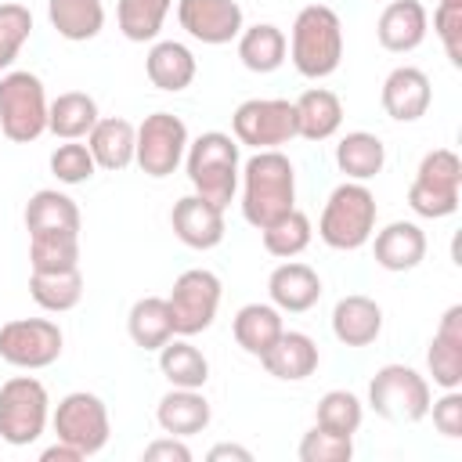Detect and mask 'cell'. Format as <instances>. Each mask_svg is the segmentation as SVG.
<instances>
[{"mask_svg": "<svg viewBox=\"0 0 462 462\" xmlns=\"http://www.w3.org/2000/svg\"><path fill=\"white\" fill-rule=\"evenodd\" d=\"M242 217L263 231L289 209H296V170L278 148H263L242 162Z\"/></svg>", "mask_w": 462, "mask_h": 462, "instance_id": "1", "label": "cell"}, {"mask_svg": "<svg viewBox=\"0 0 462 462\" xmlns=\"http://www.w3.org/2000/svg\"><path fill=\"white\" fill-rule=\"evenodd\" d=\"M289 58L300 76L307 79H325L339 69L343 61V22L332 7L325 4H307L300 7L292 32H289Z\"/></svg>", "mask_w": 462, "mask_h": 462, "instance_id": "2", "label": "cell"}, {"mask_svg": "<svg viewBox=\"0 0 462 462\" xmlns=\"http://www.w3.org/2000/svg\"><path fill=\"white\" fill-rule=\"evenodd\" d=\"M184 173H188L195 195H202L224 209L238 191V173H242L238 141L231 134H220V130L199 134L195 141H188Z\"/></svg>", "mask_w": 462, "mask_h": 462, "instance_id": "3", "label": "cell"}, {"mask_svg": "<svg viewBox=\"0 0 462 462\" xmlns=\"http://www.w3.org/2000/svg\"><path fill=\"white\" fill-rule=\"evenodd\" d=\"M375 217H379V206H375V195L365 188V180H343L339 188H332V195L321 209L318 235L328 249L354 253L372 242Z\"/></svg>", "mask_w": 462, "mask_h": 462, "instance_id": "4", "label": "cell"}, {"mask_svg": "<svg viewBox=\"0 0 462 462\" xmlns=\"http://www.w3.org/2000/svg\"><path fill=\"white\" fill-rule=\"evenodd\" d=\"M47 90L36 72L14 69L0 76V134L14 144H32L47 130Z\"/></svg>", "mask_w": 462, "mask_h": 462, "instance_id": "5", "label": "cell"}, {"mask_svg": "<svg viewBox=\"0 0 462 462\" xmlns=\"http://www.w3.org/2000/svg\"><path fill=\"white\" fill-rule=\"evenodd\" d=\"M458 199H462V159L451 148L426 152L408 188L411 213L426 220H440L458 209Z\"/></svg>", "mask_w": 462, "mask_h": 462, "instance_id": "6", "label": "cell"}, {"mask_svg": "<svg viewBox=\"0 0 462 462\" xmlns=\"http://www.w3.org/2000/svg\"><path fill=\"white\" fill-rule=\"evenodd\" d=\"M51 422V397L36 375H11L0 386V440L25 448L40 440Z\"/></svg>", "mask_w": 462, "mask_h": 462, "instance_id": "7", "label": "cell"}, {"mask_svg": "<svg viewBox=\"0 0 462 462\" xmlns=\"http://www.w3.org/2000/svg\"><path fill=\"white\" fill-rule=\"evenodd\" d=\"M430 379L411 365H383L368 383V404L386 422H419L430 415Z\"/></svg>", "mask_w": 462, "mask_h": 462, "instance_id": "8", "label": "cell"}, {"mask_svg": "<svg viewBox=\"0 0 462 462\" xmlns=\"http://www.w3.org/2000/svg\"><path fill=\"white\" fill-rule=\"evenodd\" d=\"M51 426H54V437L72 444L83 458L97 455L105 444H108V433H112V422H108V408L97 393H87V390H76V393H65L51 415Z\"/></svg>", "mask_w": 462, "mask_h": 462, "instance_id": "9", "label": "cell"}, {"mask_svg": "<svg viewBox=\"0 0 462 462\" xmlns=\"http://www.w3.org/2000/svg\"><path fill=\"white\" fill-rule=\"evenodd\" d=\"M188 126L180 116L173 112H152L144 116V123L137 126V141H134V162L141 166V173L162 180L170 177L188 152Z\"/></svg>", "mask_w": 462, "mask_h": 462, "instance_id": "10", "label": "cell"}, {"mask_svg": "<svg viewBox=\"0 0 462 462\" xmlns=\"http://www.w3.org/2000/svg\"><path fill=\"white\" fill-rule=\"evenodd\" d=\"M220 296H224V285L213 271L206 267H191L184 274H177L166 303H170V314H173V332L177 336H199L213 325L217 310H220Z\"/></svg>", "mask_w": 462, "mask_h": 462, "instance_id": "11", "label": "cell"}, {"mask_svg": "<svg viewBox=\"0 0 462 462\" xmlns=\"http://www.w3.org/2000/svg\"><path fill=\"white\" fill-rule=\"evenodd\" d=\"M231 130L238 144H249L256 152L289 144L296 137V105L285 97H249L235 108Z\"/></svg>", "mask_w": 462, "mask_h": 462, "instance_id": "12", "label": "cell"}, {"mask_svg": "<svg viewBox=\"0 0 462 462\" xmlns=\"http://www.w3.org/2000/svg\"><path fill=\"white\" fill-rule=\"evenodd\" d=\"M61 328L51 318H14L0 328V357L14 368L36 372L61 357Z\"/></svg>", "mask_w": 462, "mask_h": 462, "instance_id": "13", "label": "cell"}, {"mask_svg": "<svg viewBox=\"0 0 462 462\" xmlns=\"http://www.w3.org/2000/svg\"><path fill=\"white\" fill-rule=\"evenodd\" d=\"M177 22L191 40L209 47L231 43L245 29L238 0H177Z\"/></svg>", "mask_w": 462, "mask_h": 462, "instance_id": "14", "label": "cell"}, {"mask_svg": "<svg viewBox=\"0 0 462 462\" xmlns=\"http://www.w3.org/2000/svg\"><path fill=\"white\" fill-rule=\"evenodd\" d=\"M170 227L188 249H213L224 242V209L202 195H184L170 209Z\"/></svg>", "mask_w": 462, "mask_h": 462, "instance_id": "15", "label": "cell"}, {"mask_svg": "<svg viewBox=\"0 0 462 462\" xmlns=\"http://www.w3.org/2000/svg\"><path fill=\"white\" fill-rule=\"evenodd\" d=\"M379 101H383V112L397 123H415L430 112V101H433V87H430V76L415 65H397L386 79H383V90H379Z\"/></svg>", "mask_w": 462, "mask_h": 462, "instance_id": "16", "label": "cell"}, {"mask_svg": "<svg viewBox=\"0 0 462 462\" xmlns=\"http://www.w3.org/2000/svg\"><path fill=\"white\" fill-rule=\"evenodd\" d=\"M426 368L440 390L462 386V303H451L444 310V318L430 339V350H426Z\"/></svg>", "mask_w": 462, "mask_h": 462, "instance_id": "17", "label": "cell"}, {"mask_svg": "<svg viewBox=\"0 0 462 462\" xmlns=\"http://www.w3.org/2000/svg\"><path fill=\"white\" fill-rule=\"evenodd\" d=\"M426 32H430V14L419 0H390L375 22V36L390 54L415 51L426 40Z\"/></svg>", "mask_w": 462, "mask_h": 462, "instance_id": "18", "label": "cell"}, {"mask_svg": "<svg viewBox=\"0 0 462 462\" xmlns=\"http://www.w3.org/2000/svg\"><path fill=\"white\" fill-rule=\"evenodd\" d=\"M372 238H375L372 253L383 271L401 274V271H415L426 260V231L415 220H393L383 231H375Z\"/></svg>", "mask_w": 462, "mask_h": 462, "instance_id": "19", "label": "cell"}, {"mask_svg": "<svg viewBox=\"0 0 462 462\" xmlns=\"http://www.w3.org/2000/svg\"><path fill=\"white\" fill-rule=\"evenodd\" d=\"M267 296L278 310H289V314H303L310 310L318 300H321V278L310 263H300V260H285L271 271L267 278Z\"/></svg>", "mask_w": 462, "mask_h": 462, "instance_id": "20", "label": "cell"}, {"mask_svg": "<svg viewBox=\"0 0 462 462\" xmlns=\"http://www.w3.org/2000/svg\"><path fill=\"white\" fill-rule=\"evenodd\" d=\"M383 332V307L372 296L350 292L332 307V336L343 346H368Z\"/></svg>", "mask_w": 462, "mask_h": 462, "instance_id": "21", "label": "cell"}, {"mask_svg": "<svg viewBox=\"0 0 462 462\" xmlns=\"http://www.w3.org/2000/svg\"><path fill=\"white\" fill-rule=\"evenodd\" d=\"M318 343L307 336V332H282L274 339V346L260 357V365L267 368V375L282 379V383H300L307 375L318 372Z\"/></svg>", "mask_w": 462, "mask_h": 462, "instance_id": "22", "label": "cell"}, {"mask_svg": "<svg viewBox=\"0 0 462 462\" xmlns=\"http://www.w3.org/2000/svg\"><path fill=\"white\" fill-rule=\"evenodd\" d=\"M159 430L170 437H195L209 426L213 408L202 397V390H184V386H170V393H162L159 408H155Z\"/></svg>", "mask_w": 462, "mask_h": 462, "instance_id": "23", "label": "cell"}, {"mask_svg": "<svg viewBox=\"0 0 462 462\" xmlns=\"http://www.w3.org/2000/svg\"><path fill=\"white\" fill-rule=\"evenodd\" d=\"M134 141H137V126L123 116H105L87 134V148H90L94 162L108 173H119L134 162Z\"/></svg>", "mask_w": 462, "mask_h": 462, "instance_id": "24", "label": "cell"}, {"mask_svg": "<svg viewBox=\"0 0 462 462\" xmlns=\"http://www.w3.org/2000/svg\"><path fill=\"white\" fill-rule=\"evenodd\" d=\"M292 105H296V137L303 141H328L343 126V101L328 87H310Z\"/></svg>", "mask_w": 462, "mask_h": 462, "instance_id": "25", "label": "cell"}, {"mask_svg": "<svg viewBox=\"0 0 462 462\" xmlns=\"http://www.w3.org/2000/svg\"><path fill=\"white\" fill-rule=\"evenodd\" d=\"M144 72H148L152 87H159L166 94H177V90L191 87L199 65H195L191 47H184L177 40H155L148 58H144Z\"/></svg>", "mask_w": 462, "mask_h": 462, "instance_id": "26", "label": "cell"}, {"mask_svg": "<svg viewBox=\"0 0 462 462\" xmlns=\"http://www.w3.org/2000/svg\"><path fill=\"white\" fill-rule=\"evenodd\" d=\"M231 332L245 354L263 357L274 346V339L285 332V321H282V310L274 303H245V307H238Z\"/></svg>", "mask_w": 462, "mask_h": 462, "instance_id": "27", "label": "cell"}, {"mask_svg": "<svg viewBox=\"0 0 462 462\" xmlns=\"http://www.w3.org/2000/svg\"><path fill=\"white\" fill-rule=\"evenodd\" d=\"M285 54H289V40L271 22H256V25L238 32V58H242V65L249 72L267 76V72L285 65Z\"/></svg>", "mask_w": 462, "mask_h": 462, "instance_id": "28", "label": "cell"}, {"mask_svg": "<svg viewBox=\"0 0 462 462\" xmlns=\"http://www.w3.org/2000/svg\"><path fill=\"white\" fill-rule=\"evenodd\" d=\"M97 101L83 90H65L47 105V130L61 141H79L97 123Z\"/></svg>", "mask_w": 462, "mask_h": 462, "instance_id": "29", "label": "cell"}, {"mask_svg": "<svg viewBox=\"0 0 462 462\" xmlns=\"http://www.w3.org/2000/svg\"><path fill=\"white\" fill-rule=\"evenodd\" d=\"M336 166L346 180H372L386 166V144L368 130H350L336 144Z\"/></svg>", "mask_w": 462, "mask_h": 462, "instance_id": "30", "label": "cell"}, {"mask_svg": "<svg viewBox=\"0 0 462 462\" xmlns=\"http://www.w3.org/2000/svg\"><path fill=\"white\" fill-rule=\"evenodd\" d=\"M159 372L166 375L170 386L202 390L206 379H209V361L199 346L188 343V336H173L159 346Z\"/></svg>", "mask_w": 462, "mask_h": 462, "instance_id": "31", "label": "cell"}, {"mask_svg": "<svg viewBox=\"0 0 462 462\" xmlns=\"http://www.w3.org/2000/svg\"><path fill=\"white\" fill-rule=\"evenodd\" d=\"M47 18L61 40L87 43L105 29L101 0H47Z\"/></svg>", "mask_w": 462, "mask_h": 462, "instance_id": "32", "label": "cell"}, {"mask_svg": "<svg viewBox=\"0 0 462 462\" xmlns=\"http://www.w3.org/2000/svg\"><path fill=\"white\" fill-rule=\"evenodd\" d=\"M25 231H79V206L58 188H40L25 202Z\"/></svg>", "mask_w": 462, "mask_h": 462, "instance_id": "33", "label": "cell"}, {"mask_svg": "<svg viewBox=\"0 0 462 462\" xmlns=\"http://www.w3.org/2000/svg\"><path fill=\"white\" fill-rule=\"evenodd\" d=\"M126 332L141 350H159L166 339H173V314L166 296H144L126 314Z\"/></svg>", "mask_w": 462, "mask_h": 462, "instance_id": "34", "label": "cell"}, {"mask_svg": "<svg viewBox=\"0 0 462 462\" xmlns=\"http://www.w3.org/2000/svg\"><path fill=\"white\" fill-rule=\"evenodd\" d=\"M29 296L36 300V307H43L51 314H65L83 300V274H79V267L32 271L29 274Z\"/></svg>", "mask_w": 462, "mask_h": 462, "instance_id": "35", "label": "cell"}, {"mask_svg": "<svg viewBox=\"0 0 462 462\" xmlns=\"http://www.w3.org/2000/svg\"><path fill=\"white\" fill-rule=\"evenodd\" d=\"M170 7H173V0H119L116 4L119 32L130 43H148L162 32V22H166Z\"/></svg>", "mask_w": 462, "mask_h": 462, "instance_id": "36", "label": "cell"}, {"mask_svg": "<svg viewBox=\"0 0 462 462\" xmlns=\"http://www.w3.org/2000/svg\"><path fill=\"white\" fill-rule=\"evenodd\" d=\"M32 271H69L79 267V231H40L29 235Z\"/></svg>", "mask_w": 462, "mask_h": 462, "instance_id": "37", "label": "cell"}, {"mask_svg": "<svg viewBox=\"0 0 462 462\" xmlns=\"http://www.w3.org/2000/svg\"><path fill=\"white\" fill-rule=\"evenodd\" d=\"M260 235H263V249H267L271 256L292 260V256H300V253L310 245L314 227H310V217H307L303 209H289L285 217H278L274 224H267Z\"/></svg>", "mask_w": 462, "mask_h": 462, "instance_id": "38", "label": "cell"}, {"mask_svg": "<svg viewBox=\"0 0 462 462\" xmlns=\"http://www.w3.org/2000/svg\"><path fill=\"white\" fill-rule=\"evenodd\" d=\"M361 419H365V408H361L357 393H350V390H328L314 411V422L321 430H332L343 437H354L361 430Z\"/></svg>", "mask_w": 462, "mask_h": 462, "instance_id": "39", "label": "cell"}, {"mask_svg": "<svg viewBox=\"0 0 462 462\" xmlns=\"http://www.w3.org/2000/svg\"><path fill=\"white\" fill-rule=\"evenodd\" d=\"M32 32V14L29 7L14 4V0H4L0 4V72H7L18 58V51L25 47Z\"/></svg>", "mask_w": 462, "mask_h": 462, "instance_id": "40", "label": "cell"}, {"mask_svg": "<svg viewBox=\"0 0 462 462\" xmlns=\"http://www.w3.org/2000/svg\"><path fill=\"white\" fill-rule=\"evenodd\" d=\"M296 455H300V462H350V458H354V437L321 430V426L314 422V430L303 433Z\"/></svg>", "mask_w": 462, "mask_h": 462, "instance_id": "41", "label": "cell"}, {"mask_svg": "<svg viewBox=\"0 0 462 462\" xmlns=\"http://www.w3.org/2000/svg\"><path fill=\"white\" fill-rule=\"evenodd\" d=\"M94 170H97V162H94L90 148L79 141H65L51 152V173L61 184H87L94 177Z\"/></svg>", "mask_w": 462, "mask_h": 462, "instance_id": "42", "label": "cell"}, {"mask_svg": "<svg viewBox=\"0 0 462 462\" xmlns=\"http://www.w3.org/2000/svg\"><path fill=\"white\" fill-rule=\"evenodd\" d=\"M433 32H437V40H440L448 61L458 69V65H462V4H455V0H437Z\"/></svg>", "mask_w": 462, "mask_h": 462, "instance_id": "43", "label": "cell"}, {"mask_svg": "<svg viewBox=\"0 0 462 462\" xmlns=\"http://www.w3.org/2000/svg\"><path fill=\"white\" fill-rule=\"evenodd\" d=\"M430 411H433L437 433H444L451 440L462 437V393L458 390H444L437 401H430Z\"/></svg>", "mask_w": 462, "mask_h": 462, "instance_id": "44", "label": "cell"}, {"mask_svg": "<svg viewBox=\"0 0 462 462\" xmlns=\"http://www.w3.org/2000/svg\"><path fill=\"white\" fill-rule=\"evenodd\" d=\"M144 458L148 462H191V448L184 444V437H159L144 448Z\"/></svg>", "mask_w": 462, "mask_h": 462, "instance_id": "45", "label": "cell"}, {"mask_svg": "<svg viewBox=\"0 0 462 462\" xmlns=\"http://www.w3.org/2000/svg\"><path fill=\"white\" fill-rule=\"evenodd\" d=\"M79 458L83 455L72 444H65V440H58V444H51V448L40 451V462H79Z\"/></svg>", "mask_w": 462, "mask_h": 462, "instance_id": "46", "label": "cell"}, {"mask_svg": "<svg viewBox=\"0 0 462 462\" xmlns=\"http://www.w3.org/2000/svg\"><path fill=\"white\" fill-rule=\"evenodd\" d=\"M209 462H224V458H238V462H253V451L249 448H242V444H217V448H209V455H206Z\"/></svg>", "mask_w": 462, "mask_h": 462, "instance_id": "47", "label": "cell"}]
</instances>
